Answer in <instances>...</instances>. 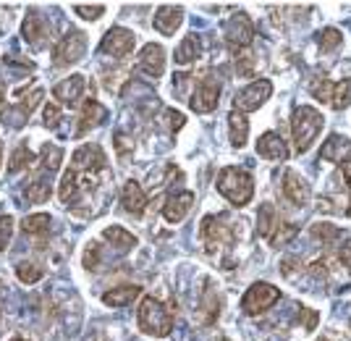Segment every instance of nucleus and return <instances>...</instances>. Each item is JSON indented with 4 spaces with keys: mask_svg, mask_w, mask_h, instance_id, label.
I'll list each match as a JSON object with an SVG mask.
<instances>
[{
    "mask_svg": "<svg viewBox=\"0 0 351 341\" xmlns=\"http://www.w3.org/2000/svg\"><path fill=\"white\" fill-rule=\"evenodd\" d=\"M215 187L236 208L249 205L252 197H254V178H252V174H247L244 168H236V165H228V168L220 171L218 178H215Z\"/></svg>",
    "mask_w": 351,
    "mask_h": 341,
    "instance_id": "1",
    "label": "nucleus"
},
{
    "mask_svg": "<svg viewBox=\"0 0 351 341\" xmlns=\"http://www.w3.org/2000/svg\"><path fill=\"white\" fill-rule=\"evenodd\" d=\"M325 126V116L312 105H299L291 113V134L296 152H307Z\"/></svg>",
    "mask_w": 351,
    "mask_h": 341,
    "instance_id": "2",
    "label": "nucleus"
},
{
    "mask_svg": "<svg viewBox=\"0 0 351 341\" xmlns=\"http://www.w3.org/2000/svg\"><path fill=\"white\" fill-rule=\"evenodd\" d=\"M136 323L142 328V333L147 336H168L171 331H173V318H171V312L168 307L162 305L160 299L155 297H142L139 302V310H136Z\"/></svg>",
    "mask_w": 351,
    "mask_h": 341,
    "instance_id": "3",
    "label": "nucleus"
},
{
    "mask_svg": "<svg viewBox=\"0 0 351 341\" xmlns=\"http://www.w3.org/2000/svg\"><path fill=\"white\" fill-rule=\"evenodd\" d=\"M278 299H280L278 286L257 281V283H252L247 292H244V297H241V310L247 312V315H263V312L270 310Z\"/></svg>",
    "mask_w": 351,
    "mask_h": 341,
    "instance_id": "4",
    "label": "nucleus"
},
{
    "mask_svg": "<svg viewBox=\"0 0 351 341\" xmlns=\"http://www.w3.org/2000/svg\"><path fill=\"white\" fill-rule=\"evenodd\" d=\"M273 95V82L270 79H254L252 84H247L244 89H239L234 97V110L239 113H252L260 110Z\"/></svg>",
    "mask_w": 351,
    "mask_h": 341,
    "instance_id": "5",
    "label": "nucleus"
},
{
    "mask_svg": "<svg viewBox=\"0 0 351 341\" xmlns=\"http://www.w3.org/2000/svg\"><path fill=\"white\" fill-rule=\"evenodd\" d=\"M257 231H260V237L267 239L273 247H278L280 242H286L289 237H293V234H296V228H293V226H286V223L276 215V208H273L270 202H265L263 208H260Z\"/></svg>",
    "mask_w": 351,
    "mask_h": 341,
    "instance_id": "6",
    "label": "nucleus"
},
{
    "mask_svg": "<svg viewBox=\"0 0 351 341\" xmlns=\"http://www.w3.org/2000/svg\"><path fill=\"white\" fill-rule=\"evenodd\" d=\"M84 53H87V34L79 30H71L53 47V60L58 66H71V63L84 58Z\"/></svg>",
    "mask_w": 351,
    "mask_h": 341,
    "instance_id": "7",
    "label": "nucleus"
},
{
    "mask_svg": "<svg viewBox=\"0 0 351 341\" xmlns=\"http://www.w3.org/2000/svg\"><path fill=\"white\" fill-rule=\"evenodd\" d=\"M136 45V37H134L132 30L126 27H113V30L105 32V37L100 40V50L105 56H113V58H126Z\"/></svg>",
    "mask_w": 351,
    "mask_h": 341,
    "instance_id": "8",
    "label": "nucleus"
},
{
    "mask_svg": "<svg viewBox=\"0 0 351 341\" xmlns=\"http://www.w3.org/2000/svg\"><path fill=\"white\" fill-rule=\"evenodd\" d=\"M218 100H220V82L215 76H205L197 84L194 95L189 97V108L194 113H213Z\"/></svg>",
    "mask_w": 351,
    "mask_h": 341,
    "instance_id": "9",
    "label": "nucleus"
},
{
    "mask_svg": "<svg viewBox=\"0 0 351 341\" xmlns=\"http://www.w3.org/2000/svg\"><path fill=\"white\" fill-rule=\"evenodd\" d=\"M254 40V24H252V19L247 14H234L228 21H226V43L236 47V50H244L249 47Z\"/></svg>",
    "mask_w": 351,
    "mask_h": 341,
    "instance_id": "10",
    "label": "nucleus"
},
{
    "mask_svg": "<svg viewBox=\"0 0 351 341\" xmlns=\"http://www.w3.org/2000/svg\"><path fill=\"white\" fill-rule=\"evenodd\" d=\"M202 239H205V247L207 252H218L223 244H231L234 237H231V231H228V223L223 218V213L220 215H207L205 221H202Z\"/></svg>",
    "mask_w": 351,
    "mask_h": 341,
    "instance_id": "11",
    "label": "nucleus"
},
{
    "mask_svg": "<svg viewBox=\"0 0 351 341\" xmlns=\"http://www.w3.org/2000/svg\"><path fill=\"white\" fill-rule=\"evenodd\" d=\"M71 165L79 171H92V174H103L108 158L100 145H84L71 155Z\"/></svg>",
    "mask_w": 351,
    "mask_h": 341,
    "instance_id": "12",
    "label": "nucleus"
},
{
    "mask_svg": "<svg viewBox=\"0 0 351 341\" xmlns=\"http://www.w3.org/2000/svg\"><path fill=\"white\" fill-rule=\"evenodd\" d=\"M320 158L328 163L349 165L351 163V139L343 134H330L320 150Z\"/></svg>",
    "mask_w": 351,
    "mask_h": 341,
    "instance_id": "13",
    "label": "nucleus"
},
{
    "mask_svg": "<svg viewBox=\"0 0 351 341\" xmlns=\"http://www.w3.org/2000/svg\"><path fill=\"white\" fill-rule=\"evenodd\" d=\"M257 152L265 161H286L289 158V145L278 132H265L257 139Z\"/></svg>",
    "mask_w": 351,
    "mask_h": 341,
    "instance_id": "14",
    "label": "nucleus"
},
{
    "mask_svg": "<svg viewBox=\"0 0 351 341\" xmlns=\"http://www.w3.org/2000/svg\"><path fill=\"white\" fill-rule=\"evenodd\" d=\"M139 69L147 76H155V79L162 76V71H165V50H162V45L149 43L142 47V53H139Z\"/></svg>",
    "mask_w": 351,
    "mask_h": 341,
    "instance_id": "15",
    "label": "nucleus"
},
{
    "mask_svg": "<svg viewBox=\"0 0 351 341\" xmlns=\"http://www.w3.org/2000/svg\"><path fill=\"white\" fill-rule=\"evenodd\" d=\"M191 205H194V194L191 192L171 194V197L165 200V205H162V218L168 223H181L186 218V213L191 210Z\"/></svg>",
    "mask_w": 351,
    "mask_h": 341,
    "instance_id": "16",
    "label": "nucleus"
},
{
    "mask_svg": "<svg viewBox=\"0 0 351 341\" xmlns=\"http://www.w3.org/2000/svg\"><path fill=\"white\" fill-rule=\"evenodd\" d=\"M121 205H123V210H126V213H132L134 218H139V215L145 213L147 194H145V189H142V184H139V181L129 178V181L123 184V192H121Z\"/></svg>",
    "mask_w": 351,
    "mask_h": 341,
    "instance_id": "17",
    "label": "nucleus"
},
{
    "mask_svg": "<svg viewBox=\"0 0 351 341\" xmlns=\"http://www.w3.org/2000/svg\"><path fill=\"white\" fill-rule=\"evenodd\" d=\"M283 194H286V200L291 205L302 208V205H307L309 200V184L296 171H286L283 174Z\"/></svg>",
    "mask_w": 351,
    "mask_h": 341,
    "instance_id": "18",
    "label": "nucleus"
},
{
    "mask_svg": "<svg viewBox=\"0 0 351 341\" xmlns=\"http://www.w3.org/2000/svg\"><path fill=\"white\" fill-rule=\"evenodd\" d=\"M181 21H184V8L181 5H160L155 11V30L165 37H173L176 30L181 27Z\"/></svg>",
    "mask_w": 351,
    "mask_h": 341,
    "instance_id": "19",
    "label": "nucleus"
},
{
    "mask_svg": "<svg viewBox=\"0 0 351 341\" xmlns=\"http://www.w3.org/2000/svg\"><path fill=\"white\" fill-rule=\"evenodd\" d=\"M84 76L73 74L69 76V79H63V82H58L56 87H53V97L58 100V103H66V105H73L82 95H84Z\"/></svg>",
    "mask_w": 351,
    "mask_h": 341,
    "instance_id": "20",
    "label": "nucleus"
},
{
    "mask_svg": "<svg viewBox=\"0 0 351 341\" xmlns=\"http://www.w3.org/2000/svg\"><path fill=\"white\" fill-rule=\"evenodd\" d=\"M103 119H105V108L97 103V100H92V97H89L87 103L82 105V110H79V126H76L73 137H82V134H87L92 126L103 124Z\"/></svg>",
    "mask_w": 351,
    "mask_h": 341,
    "instance_id": "21",
    "label": "nucleus"
},
{
    "mask_svg": "<svg viewBox=\"0 0 351 341\" xmlns=\"http://www.w3.org/2000/svg\"><path fill=\"white\" fill-rule=\"evenodd\" d=\"M136 297H142V286L126 283V286H116V289L105 292L103 302L108 305V307H126V305H132Z\"/></svg>",
    "mask_w": 351,
    "mask_h": 341,
    "instance_id": "22",
    "label": "nucleus"
},
{
    "mask_svg": "<svg viewBox=\"0 0 351 341\" xmlns=\"http://www.w3.org/2000/svg\"><path fill=\"white\" fill-rule=\"evenodd\" d=\"M228 137H231V145L234 148H244L249 139V121L247 113H239V110H231L228 113Z\"/></svg>",
    "mask_w": 351,
    "mask_h": 341,
    "instance_id": "23",
    "label": "nucleus"
},
{
    "mask_svg": "<svg viewBox=\"0 0 351 341\" xmlns=\"http://www.w3.org/2000/svg\"><path fill=\"white\" fill-rule=\"evenodd\" d=\"M199 53H202V40H199L197 34H186V37L181 40V45L176 47L173 58L178 66H186V63L199 58Z\"/></svg>",
    "mask_w": 351,
    "mask_h": 341,
    "instance_id": "24",
    "label": "nucleus"
},
{
    "mask_svg": "<svg viewBox=\"0 0 351 341\" xmlns=\"http://www.w3.org/2000/svg\"><path fill=\"white\" fill-rule=\"evenodd\" d=\"M103 237L110 247H116V250H121V252H129V250L136 247V237L129 234L123 226H110V228H105Z\"/></svg>",
    "mask_w": 351,
    "mask_h": 341,
    "instance_id": "25",
    "label": "nucleus"
},
{
    "mask_svg": "<svg viewBox=\"0 0 351 341\" xmlns=\"http://www.w3.org/2000/svg\"><path fill=\"white\" fill-rule=\"evenodd\" d=\"M45 34H47L45 19L37 14V11H32V14L24 19V40H29L32 45H43Z\"/></svg>",
    "mask_w": 351,
    "mask_h": 341,
    "instance_id": "26",
    "label": "nucleus"
},
{
    "mask_svg": "<svg viewBox=\"0 0 351 341\" xmlns=\"http://www.w3.org/2000/svg\"><path fill=\"white\" fill-rule=\"evenodd\" d=\"M21 228H24V234H29V237H43V234L50 231V215H47V213L27 215V218L21 221Z\"/></svg>",
    "mask_w": 351,
    "mask_h": 341,
    "instance_id": "27",
    "label": "nucleus"
},
{
    "mask_svg": "<svg viewBox=\"0 0 351 341\" xmlns=\"http://www.w3.org/2000/svg\"><path fill=\"white\" fill-rule=\"evenodd\" d=\"M24 197H27L29 202H34V205H43V202L50 200V184H47L45 178H34V181H29V184L24 187Z\"/></svg>",
    "mask_w": 351,
    "mask_h": 341,
    "instance_id": "28",
    "label": "nucleus"
},
{
    "mask_svg": "<svg viewBox=\"0 0 351 341\" xmlns=\"http://www.w3.org/2000/svg\"><path fill=\"white\" fill-rule=\"evenodd\" d=\"M37 161V155L32 152L27 145H19V148L11 152V161H8V171L16 174V171H21V168H29L32 163Z\"/></svg>",
    "mask_w": 351,
    "mask_h": 341,
    "instance_id": "29",
    "label": "nucleus"
},
{
    "mask_svg": "<svg viewBox=\"0 0 351 341\" xmlns=\"http://www.w3.org/2000/svg\"><path fill=\"white\" fill-rule=\"evenodd\" d=\"M330 105L336 110H343L351 105V79H343V82H336L333 84V92H330Z\"/></svg>",
    "mask_w": 351,
    "mask_h": 341,
    "instance_id": "30",
    "label": "nucleus"
},
{
    "mask_svg": "<svg viewBox=\"0 0 351 341\" xmlns=\"http://www.w3.org/2000/svg\"><path fill=\"white\" fill-rule=\"evenodd\" d=\"M309 234L315 239H320V242H333V239H343V231L338 228V226H333V223H315L312 228H309Z\"/></svg>",
    "mask_w": 351,
    "mask_h": 341,
    "instance_id": "31",
    "label": "nucleus"
},
{
    "mask_svg": "<svg viewBox=\"0 0 351 341\" xmlns=\"http://www.w3.org/2000/svg\"><path fill=\"white\" fill-rule=\"evenodd\" d=\"M236 74L239 76H252L254 74V56L249 53V47L236 50Z\"/></svg>",
    "mask_w": 351,
    "mask_h": 341,
    "instance_id": "32",
    "label": "nucleus"
},
{
    "mask_svg": "<svg viewBox=\"0 0 351 341\" xmlns=\"http://www.w3.org/2000/svg\"><path fill=\"white\" fill-rule=\"evenodd\" d=\"M341 43H343V34L336 27H328V30H322L317 34V45H320L322 50H336Z\"/></svg>",
    "mask_w": 351,
    "mask_h": 341,
    "instance_id": "33",
    "label": "nucleus"
},
{
    "mask_svg": "<svg viewBox=\"0 0 351 341\" xmlns=\"http://www.w3.org/2000/svg\"><path fill=\"white\" fill-rule=\"evenodd\" d=\"M73 14L87 19V21H95V19H100V16L105 14V5H100V3H95V5H89V3H76V5H73Z\"/></svg>",
    "mask_w": 351,
    "mask_h": 341,
    "instance_id": "34",
    "label": "nucleus"
},
{
    "mask_svg": "<svg viewBox=\"0 0 351 341\" xmlns=\"http://www.w3.org/2000/svg\"><path fill=\"white\" fill-rule=\"evenodd\" d=\"M16 276L21 279V283H37L43 279V270L37 266H32V263H21V266L16 268Z\"/></svg>",
    "mask_w": 351,
    "mask_h": 341,
    "instance_id": "35",
    "label": "nucleus"
},
{
    "mask_svg": "<svg viewBox=\"0 0 351 341\" xmlns=\"http://www.w3.org/2000/svg\"><path fill=\"white\" fill-rule=\"evenodd\" d=\"M43 97H45L43 89H32L29 95H21V105H19V108H21L24 113H29V116H32V110L43 103Z\"/></svg>",
    "mask_w": 351,
    "mask_h": 341,
    "instance_id": "36",
    "label": "nucleus"
},
{
    "mask_svg": "<svg viewBox=\"0 0 351 341\" xmlns=\"http://www.w3.org/2000/svg\"><path fill=\"white\" fill-rule=\"evenodd\" d=\"M60 161H63V150L60 148H45V158H43V165L47 168V171H58Z\"/></svg>",
    "mask_w": 351,
    "mask_h": 341,
    "instance_id": "37",
    "label": "nucleus"
},
{
    "mask_svg": "<svg viewBox=\"0 0 351 341\" xmlns=\"http://www.w3.org/2000/svg\"><path fill=\"white\" fill-rule=\"evenodd\" d=\"M11 234H14V218L11 215H0V252L8 247Z\"/></svg>",
    "mask_w": 351,
    "mask_h": 341,
    "instance_id": "38",
    "label": "nucleus"
},
{
    "mask_svg": "<svg viewBox=\"0 0 351 341\" xmlns=\"http://www.w3.org/2000/svg\"><path fill=\"white\" fill-rule=\"evenodd\" d=\"M309 92H312V95H315L317 100H322V103H330V92H333V84L322 79V82H315Z\"/></svg>",
    "mask_w": 351,
    "mask_h": 341,
    "instance_id": "39",
    "label": "nucleus"
},
{
    "mask_svg": "<svg viewBox=\"0 0 351 341\" xmlns=\"http://www.w3.org/2000/svg\"><path fill=\"white\" fill-rule=\"evenodd\" d=\"M43 121H45V126L58 129V124H60V108H58V105H45Z\"/></svg>",
    "mask_w": 351,
    "mask_h": 341,
    "instance_id": "40",
    "label": "nucleus"
},
{
    "mask_svg": "<svg viewBox=\"0 0 351 341\" xmlns=\"http://www.w3.org/2000/svg\"><path fill=\"white\" fill-rule=\"evenodd\" d=\"M338 260H341V266L351 273V237H343V242H341V247H338Z\"/></svg>",
    "mask_w": 351,
    "mask_h": 341,
    "instance_id": "41",
    "label": "nucleus"
},
{
    "mask_svg": "<svg viewBox=\"0 0 351 341\" xmlns=\"http://www.w3.org/2000/svg\"><path fill=\"white\" fill-rule=\"evenodd\" d=\"M302 318H304V328H307V331H315V326H317V312L302 307Z\"/></svg>",
    "mask_w": 351,
    "mask_h": 341,
    "instance_id": "42",
    "label": "nucleus"
},
{
    "mask_svg": "<svg viewBox=\"0 0 351 341\" xmlns=\"http://www.w3.org/2000/svg\"><path fill=\"white\" fill-rule=\"evenodd\" d=\"M168 119H171V126H173V132H178V129H181V126H184V116H181V113H176V110H171V113H168Z\"/></svg>",
    "mask_w": 351,
    "mask_h": 341,
    "instance_id": "43",
    "label": "nucleus"
},
{
    "mask_svg": "<svg viewBox=\"0 0 351 341\" xmlns=\"http://www.w3.org/2000/svg\"><path fill=\"white\" fill-rule=\"evenodd\" d=\"M11 341H29V339H24V336H14Z\"/></svg>",
    "mask_w": 351,
    "mask_h": 341,
    "instance_id": "44",
    "label": "nucleus"
},
{
    "mask_svg": "<svg viewBox=\"0 0 351 341\" xmlns=\"http://www.w3.org/2000/svg\"><path fill=\"white\" fill-rule=\"evenodd\" d=\"M0 165H3V145H0Z\"/></svg>",
    "mask_w": 351,
    "mask_h": 341,
    "instance_id": "45",
    "label": "nucleus"
},
{
    "mask_svg": "<svg viewBox=\"0 0 351 341\" xmlns=\"http://www.w3.org/2000/svg\"><path fill=\"white\" fill-rule=\"evenodd\" d=\"M0 105H3V89H0Z\"/></svg>",
    "mask_w": 351,
    "mask_h": 341,
    "instance_id": "46",
    "label": "nucleus"
},
{
    "mask_svg": "<svg viewBox=\"0 0 351 341\" xmlns=\"http://www.w3.org/2000/svg\"><path fill=\"white\" fill-rule=\"evenodd\" d=\"M320 341H325V339H320Z\"/></svg>",
    "mask_w": 351,
    "mask_h": 341,
    "instance_id": "47",
    "label": "nucleus"
}]
</instances>
